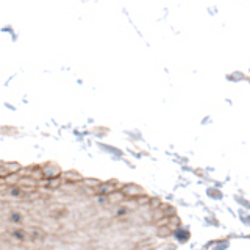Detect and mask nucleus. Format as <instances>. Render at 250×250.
I'll list each match as a JSON object with an SVG mask.
<instances>
[{
	"mask_svg": "<svg viewBox=\"0 0 250 250\" xmlns=\"http://www.w3.org/2000/svg\"><path fill=\"white\" fill-rule=\"evenodd\" d=\"M0 175H6V170L3 169V166H0Z\"/></svg>",
	"mask_w": 250,
	"mask_h": 250,
	"instance_id": "8",
	"label": "nucleus"
},
{
	"mask_svg": "<svg viewBox=\"0 0 250 250\" xmlns=\"http://www.w3.org/2000/svg\"><path fill=\"white\" fill-rule=\"evenodd\" d=\"M169 233H170V229H160V231H158L160 236H167Z\"/></svg>",
	"mask_w": 250,
	"mask_h": 250,
	"instance_id": "6",
	"label": "nucleus"
},
{
	"mask_svg": "<svg viewBox=\"0 0 250 250\" xmlns=\"http://www.w3.org/2000/svg\"><path fill=\"white\" fill-rule=\"evenodd\" d=\"M124 197H125V195H124V192H117L116 195H114V194H111V195H109V197H108V200L114 203V200H116V202H117V200H124Z\"/></svg>",
	"mask_w": 250,
	"mask_h": 250,
	"instance_id": "5",
	"label": "nucleus"
},
{
	"mask_svg": "<svg viewBox=\"0 0 250 250\" xmlns=\"http://www.w3.org/2000/svg\"><path fill=\"white\" fill-rule=\"evenodd\" d=\"M62 180H66V182L69 183H75V182H82V175L78 174V172H74V170H70V172H64V174L61 175Z\"/></svg>",
	"mask_w": 250,
	"mask_h": 250,
	"instance_id": "3",
	"label": "nucleus"
},
{
	"mask_svg": "<svg viewBox=\"0 0 250 250\" xmlns=\"http://www.w3.org/2000/svg\"><path fill=\"white\" fill-rule=\"evenodd\" d=\"M84 183H86V185H91V186H97V185H99L97 180H84Z\"/></svg>",
	"mask_w": 250,
	"mask_h": 250,
	"instance_id": "7",
	"label": "nucleus"
},
{
	"mask_svg": "<svg viewBox=\"0 0 250 250\" xmlns=\"http://www.w3.org/2000/svg\"><path fill=\"white\" fill-rule=\"evenodd\" d=\"M114 185H116V182H108L105 185L99 183L96 186V191H94V192H97V194H109V192L114 191Z\"/></svg>",
	"mask_w": 250,
	"mask_h": 250,
	"instance_id": "2",
	"label": "nucleus"
},
{
	"mask_svg": "<svg viewBox=\"0 0 250 250\" xmlns=\"http://www.w3.org/2000/svg\"><path fill=\"white\" fill-rule=\"evenodd\" d=\"M3 169L6 170V174H13V172H19L21 166L18 163H8V164H3Z\"/></svg>",
	"mask_w": 250,
	"mask_h": 250,
	"instance_id": "4",
	"label": "nucleus"
},
{
	"mask_svg": "<svg viewBox=\"0 0 250 250\" xmlns=\"http://www.w3.org/2000/svg\"><path fill=\"white\" fill-rule=\"evenodd\" d=\"M124 195H128V197H138V195L141 194H144L143 191V188H139L136 185H128V186H125L124 189H122Z\"/></svg>",
	"mask_w": 250,
	"mask_h": 250,
	"instance_id": "1",
	"label": "nucleus"
}]
</instances>
